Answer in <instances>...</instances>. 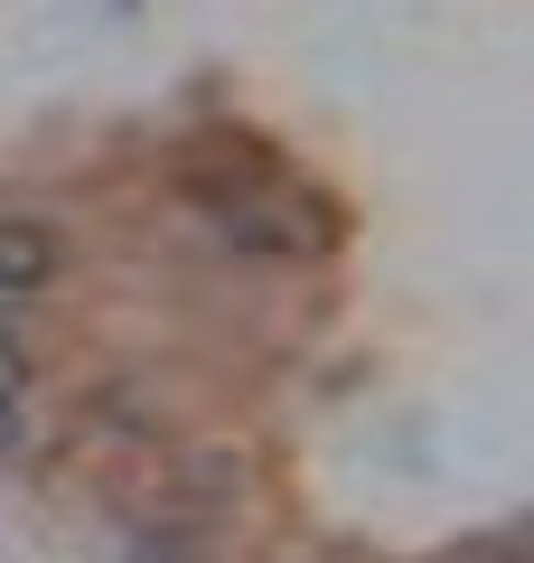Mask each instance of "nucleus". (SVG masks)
Returning a JSON list of instances; mask_svg holds the SVG:
<instances>
[{"mask_svg": "<svg viewBox=\"0 0 534 563\" xmlns=\"http://www.w3.org/2000/svg\"><path fill=\"white\" fill-rule=\"evenodd\" d=\"M57 273H66V244L47 235V225H29V217L0 225V310L47 301V291H57Z\"/></svg>", "mask_w": 534, "mask_h": 563, "instance_id": "nucleus-1", "label": "nucleus"}, {"mask_svg": "<svg viewBox=\"0 0 534 563\" xmlns=\"http://www.w3.org/2000/svg\"><path fill=\"white\" fill-rule=\"evenodd\" d=\"M0 395H29V347H20V310H0Z\"/></svg>", "mask_w": 534, "mask_h": 563, "instance_id": "nucleus-2", "label": "nucleus"}, {"mask_svg": "<svg viewBox=\"0 0 534 563\" xmlns=\"http://www.w3.org/2000/svg\"><path fill=\"white\" fill-rule=\"evenodd\" d=\"M29 442V413H20V395H0V461Z\"/></svg>", "mask_w": 534, "mask_h": 563, "instance_id": "nucleus-3", "label": "nucleus"}]
</instances>
